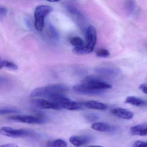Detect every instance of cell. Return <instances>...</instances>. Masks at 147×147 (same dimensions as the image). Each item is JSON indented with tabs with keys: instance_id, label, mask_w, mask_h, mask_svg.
I'll return each mask as SVG.
<instances>
[{
	"instance_id": "15",
	"label": "cell",
	"mask_w": 147,
	"mask_h": 147,
	"mask_svg": "<svg viewBox=\"0 0 147 147\" xmlns=\"http://www.w3.org/2000/svg\"><path fill=\"white\" fill-rule=\"evenodd\" d=\"M94 72L101 75L112 76H116L119 74V70L116 69L109 68L107 67H98L94 69Z\"/></svg>"
},
{
	"instance_id": "13",
	"label": "cell",
	"mask_w": 147,
	"mask_h": 147,
	"mask_svg": "<svg viewBox=\"0 0 147 147\" xmlns=\"http://www.w3.org/2000/svg\"><path fill=\"white\" fill-rule=\"evenodd\" d=\"M130 132L133 136H147V124H142L132 126Z\"/></svg>"
},
{
	"instance_id": "24",
	"label": "cell",
	"mask_w": 147,
	"mask_h": 147,
	"mask_svg": "<svg viewBox=\"0 0 147 147\" xmlns=\"http://www.w3.org/2000/svg\"><path fill=\"white\" fill-rule=\"evenodd\" d=\"M85 118L88 122H92L97 120L98 117L94 114H88L85 116Z\"/></svg>"
},
{
	"instance_id": "8",
	"label": "cell",
	"mask_w": 147,
	"mask_h": 147,
	"mask_svg": "<svg viewBox=\"0 0 147 147\" xmlns=\"http://www.w3.org/2000/svg\"><path fill=\"white\" fill-rule=\"evenodd\" d=\"M9 119L30 124H41L45 122V119L42 117L30 115H14L9 117Z\"/></svg>"
},
{
	"instance_id": "26",
	"label": "cell",
	"mask_w": 147,
	"mask_h": 147,
	"mask_svg": "<svg viewBox=\"0 0 147 147\" xmlns=\"http://www.w3.org/2000/svg\"><path fill=\"white\" fill-rule=\"evenodd\" d=\"M7 13V9L5 7L0 6V18L1 19L5 18Z\"/></svg>"
},
{
	"instance_id": "9",
	"label": "cell",
	"mask_w": 147,
	"mask_h": 147,
	"mask_svg": "<svg viewBox=\"0 0 147 147\" xmlns=\"http://www.w3.org/2000/svg\"><path fill=\"white\" fill-rule=\"evenodd\" d=\"M32 104L38 108L43 109H53L60 110L61 107L56 102L51 100L37 99L32 100Z\"/></svg>"
},
{
	"instance_id": "19",
	"label": "cell",
	"mask_w": 147,
	"mask_h": 147,
	"mask_svg": "<svg viewBox=\"0 0 147 147\" xmlns=\"http://www.w3.org/2000/svg\"><path fill=\"white\" fill-rule=\"evenodd\" d=\"M125 8L127 14L129 15L132 14L136 8V4L135 2L132 1H126L125 4Z\"/></svg>"
},
{
	"instance_id": "17",
	"label": "cell",
	"mask_w": 147,
	"mask_h": 147,
	"mask_svg": "<svg viewBox=\"0 0 147 147\" xmlns=\"http://www.w3.org/2000/svg\"><path fill=\"white\" fill-rule=\"evenodd\" d=\"M2 68H6L12 70H17L18 69V65H16L15 63L1 59L0 61V68L1 69Z\"/></svg>"
},
{
	"instance_id": "18",
	"label": "cell",
	"mask_w": 147,
	"mask_h": 147,
	"mask_svg": "<svg viewBox=\"0 0 147 147\" xmlns=\"http://www.w3.org/2000/svg\"><path fill=\"white\" fill-rule=\"evenodd\" d=\"M48 147H67V144L63 139H57L49 142Z\"/></svg>"
},
{
	"instance_id": "4",
	"label": "cell",
	"mask_w": 147,
	"mask_h": 147,
	"mask_svg": "<svg viewBox=\"0 0 147 147\" xmlns=\"http://www.w3.org/2000/svg\"><path fill=\"white\" fill-rule=\"evenodd\" d=\"M53 11L51 7L46 5H40L35 9V26L36 30L38 32H42L44 28L45 18Z\"/></svg>"
},
{
	"instance_id": "12",
	"label": "cell",
	"mask_w": 147,
	"mask_h": 147,
	"mask_svg": "<svg viewBox=\"0 0 147 147\" xmlns=\"http://www.w3.org/2000/svg\"><path fill=\"white\" fill-rule=\"evenodd\" d=\"M111 113L113 115L118 117L127 120L131 119L134 116L132 112L122 108H114L111 110Z\"/></svg>"
},
{
	"instance_id": "11",
	"label": "cell",
	"mask_w": 147,
	"mask_h": 147,
	"mask_svg": "<svg viewBox=\"0 0 147 147\" xmlns=\"http://www.w3.org/2000/svg\"><path fill=\"white\" fill-rule=\"evenodd\" d=\"M92 129L97 131L101 132H113L116 130L115 126L107 123L103 122H96L92 125Z\"/></svg>"
},
{
	"instance_id": "6",
	"label": "cell",
	"mask_w": 147,
	"mask_h": 147,
	"mask_svg": "<svg viewBox=\"0 0 147 147\" xmlns=\"http://www.w3.org/2000/svg\"><path fill=\"white\" fill-rule=\"evenodd\" d=\"M0 133L3 136L13 138L26 137L34 135V132L26 129H15L4 126L0 129Z\"/></svg>"
},
{
	"instance_id": "30",
	"label": "cell",
	"mask_w": 147,
	"mask_h": 147,
	"mask_svg": "<svg viewBox=\"0 0 147 147\" xmlns=\"http://www.w3.org/2000/svg\"><path fill=\"white\" fill-rule=\"evenodd\" d=\"M49 2H57L59 1H49Z\"/></svg>"
},
{
	"instance_id": "29",
	"label": "cell",
	"mask_w": 147,
	"mask_h": 147,
	"mask_svg": "<svg viewBox=\"0 0 147 147\" xmlns=\"http://www.w3.org/2000/svg\"><path fill=\"white\" fill-rule=\"evenodd\" d=\"M88 147H104L101 146H98V145H91L88 146Z\"/></svg>"
},
{
	"instance_id": "28",
	"label": "cell",
	"mask_w": 147,
	"mask_h": 147,
	"mask_svg": "<svg viewBox=\"0 0 147 147\" xmlns=\"http://www.w3.org/2000/svg\"><path fill=\"white\" fill-rule=\"evenodd\" d=\"M0 147H19L18 144L14 143H9L1 145Z\"/></svg>"
},
{
	"instance_id": "2",
	"label": "cell",
	"mask_w": 147,
	"mask_h": 147,
	"mask_svg": "<svg viewBox=\"0 0 147 147\" xmlns=\"http://www.w3.org/2000/svg\"><path fill=\"white\" fill-rule=\"evenodd\" d=\"M67 90V87L63 84H52L36 88L31 93L30 97H46L49 98L55 94H63Z\"/></svg>"
},
{
	"instance_id": "27",
	"label": "cell",
	"mask_w": 147,
	"mask_h": 147,
	"mask_svg": "<svg viewBox=\"0 0 147 147\" xmlns=\"http://www.w3.org/2000/svg\"><path fill=\"white\" fill-rule=\"evenodd\" d=\"M139 88L143 92L147 94V85L142 84L139 86Z\"/></svg>"
},
{
	"instance_id": "1",
	"label": "cell",
	"mask_w": 147,
	"mask_h": 147,
	"mask_svg": "<svg viewBox=\"0 0 147 147\" xmlns=\"http://www.w3.org/2000/svg\"><path fill=\"white\" fill-rule=\"evenodd\" d=\"M112 86L105 82L99 77L93 76H86L80 84L76 85L74 89L76 92L85 95H98L104 92L106 89Z\"/></svg>"
},
{
	"instance_id": "3",
	"label": "cell",
	"mask_w": 147,
	"mask_h": 147,
	"mask_svg": "<svg viewBox=\"0 0 147 147\" xmlns=\"http://www.w3.org/2000/svg\"><path fill=\"white\" fill-rule=\"evenodd\" d=\"M49 99L56 102L62 109L69 111H77L85 107L84 103L73 101L63 96V94H55L49 98Z\"/></svg>"
},
{
	"instance_id": "5",
	"label": "cell",
	"mask_w": 147,
	"mask_h": 147,
	"mask_svg": "<svg viewBox=\"0 0 147 147\" xmlns=\"http://www.w3.org/2000/svg\"><path fill=\"white\" fill-rule=\"evenodd\" d=\"M86 43L84 45L85 55L92 53L94 49L97 41V33L95 28L92 26H88L85 32Z\"/></svg>"
},
{
	"instance_id": "10",
	"label": "cell",
	"mask_w": 147,
	"mask_h": 147,
	"mask_svg": "<svg viewBox=\"0 0 147 147\" xmlns=\"http://www.w3.org/2000/svg\"><path fill=\"white\" fill-rule=\"evenodd\" d=\"M92 140V137L88 135L73 136L69 138V142L74 146L80 147L86 144Z\"/></svg>"
},
{
	"instance_id": "25",
	"label": "cell",
	"mask_w": 147,
	"mask_h": 147,
	"mask_svg": "<svg viewBox=\"0 0 147 147\" xmlns=\"http://www.w3.org/2000/svg\"><path fill=\"white\" fill-rule=\"evenodd\" d=\"M132 147H147V142L140 140L136 141Z\"/></svg>"
},
{
	"instance_id": "22",
	"label": "cell",
	"mask_w": 147,
	"mask_h": 147,
	"mask_svg": "<svg viewBox=\"0 0 147 147\" xmlns=\"http://www.w3.org/2000/svg\"><path fill=\"white\" fill-rule=\"evenodd\" d=\"M48 29H49V32L51 37L53 38L54 39H56V40L58 39V38H59L58 33L54 26L51 24H49Z\"/></svg>"
},
{
	"instance_id": "14",
	"label": "cell",
	"mask_w": 147,
	"mask_h": 147,
	"mask_svg": "<svg viewBox=\"0 0 147 147\" xmlns=\"http://www.w3.org/2000/svg\"><path fill=\"white\" fill-rule=\"evenodd\" d=\"M125 103L138 107L147 106V100L135 96H129L126 98Z\"/></svg>"
},
{
	"instance_id": "23",
	"label": "cell",
	"mask_w": 147,
	"mask_h": 147,
	"mask_svg": "<svg viewBox=\"0 0 147 147\" xmlns=\"http://www.w3.org/2000/svg\"><path fill=\"white\" fill-rule=\"evenodd\" d=\"M96 56L99 57H107L110 56V52L107 50L105 49H101L98 50L96 52Z\"/></svg>"
},
{
	"instance_id": "20",
	"label": "cell",
	"mask_w": 147,
	"mask_h": 147,
	"mask_svg": "<svg viewBox=\"0 0 147 147\" xmlns=\"http://www.w3.org/2000/svg\"><path fill=\"white\" fill-rule=\"evenodd\" d=\"M20 112L19 110L17 108L12 107H4L0 109V114L5 115L9 113H19Z\"/></svg>"
},
{
	"instance_id": "16",
	"label": "cell",
	"mask_w": 147,
	"mask_h": 147,
	"mask_svg": "<svg viewBox=\"0 0 147 147\" xmlns=\"http://www.w3.org/2000/svg\"><path fill=\"white\" fill-rule=\"evenodd\" d=\"M85 107L93 110L104 111L107 108V106L104 103L94 100H90L84 103Z\"/></svg>"
},
{
	"instance_id": "7",
	"label": "cell",
	"mask_w": 147,
	"mask_h": 147,
	"mask_svg": "<svg viewBox=\"0 0 147 147\" xmlns=\"http://www.w3.org/2000/svg\"><path fill=\"white\" fill-rule=\"evenodd\" d=\"M64 7L66 8L68 13L76 21V23L80 28L85 32L87 27H86V19L83 14L77 8L70 4H64Z\"/></svg>"
},
{
	"instance_id": "21",
	"label": "cell",
	"mask_w": 147,
	"mask_h": 147,
	"mask_svg": "<svg viewBox=\"0 0 147 147\" xmlns=\"http://www.w3.org/2000/svg\"><path fill=\"white\" fill-rule=\"evenodd\" d=\"M70 43L72 45L74 46V48L82 47L85 45L82 39L79 37H75L70 38Z\"/></svg>"
}]
</instances>
